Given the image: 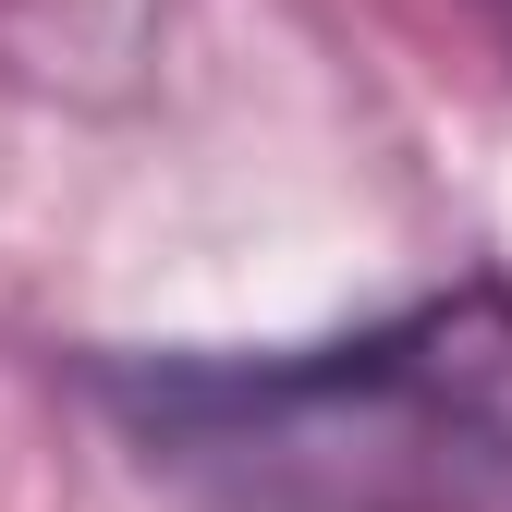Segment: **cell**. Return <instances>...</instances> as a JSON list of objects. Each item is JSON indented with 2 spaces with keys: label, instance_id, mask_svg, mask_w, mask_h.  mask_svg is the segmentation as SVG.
I'll use <instances>...</instances> for the list:
<instances>
[{
  "label": "cell",
  "instance_id": "1",
  "mask_svg": "<svg viewBox=\"0 0 512 512\" xmlns=\"http://www.w3.org/2000/svg\"><path fill=\"white\" fill-rule=\"evenodd\" d=\"M61 391L171 512H512V269L305 342H86Z\"/></svg>",
  "mask_w": 512,
  "mask_h": 512
},
{
  "label": "cell",
  "instance_id": "2",
  "mask_svg": "<svg viewBox=\"0 0 512 512\" xmlns=\"http://www.w3.org/2000/svg\"><path fill=\"white\" fill-rule=\"evenodd\" d=\"M183 0H0V98L61 122H122L171 74Z\"/></svg>",
  "mask_w": 512,
  "mask_h": 512
},
{
  "label": "cell",
  "instance_id": "3",
  "mask_svg": "<svg viewBox=\"0 0 512 512\" xmlns=\"http://www.w3.org/2000/svg\"><path fill=\"white\" fill-rule=\"evenodd\" d=\"M464 25L488 37V61H500V74H512V0H464Z\"/></svg>",
  "mask_w": 512,
  "mask_h": 512
}]
</instances>
